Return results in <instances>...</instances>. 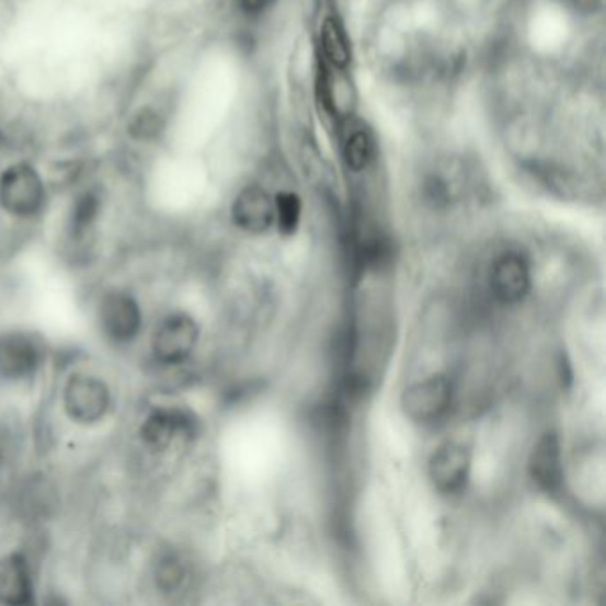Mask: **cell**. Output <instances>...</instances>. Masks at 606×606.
<instances>
[{
  "label": "cell",
  "mask_w": 606,
  "mask_h": 606,
  "mask_svg": "<svg viewBox=\"0 0 606 606\" xmlns=\"http://www.w3.org/2000/svg\"><path fill=\"white\" fill-rule=\"evenodd\" d=\"M47 191L42 174L27 162L5 168L0 174V207L14 217L38 216L45 207Z\"/></svg>",
  "instance_id": "obj_1"
},
{
  "label": "cell",
  "mask_w": 606,
  "mask_h": 606,
  "mask_svg": "<svg viewBox=\"0 0 606 606\" xmlns=\"http://www.w3.org/2000/svg\"><path fill=\"white\" fill-rule=\"evenodd\" d=\"M198 342V322L187 313H171L157 325L151 351L160 365L179 367L193 356Z\"/></svg>",
  "instance_id": "obj_2"
},
{
  "label": "cell",
  "mask_w": 606,
  "mask_h": 606,
  "mask_svg": "<svg viewBox=\"0 0 606 606\" xmlns=\"http://www.w3.org/2000/svg\"><path fill=\"white\" fill-rule=\"evenodd\" d=\"M62 405L68 419L80 425H93L107 413L111 393L107 385L99 377L73 374L62 391Z\"/></svg>",
  "instance_id": "obj_3"
},
{
  "label": "cell",
  "mask_w": 606,
  "mask_h": 606,
  "mask_svg": "<svg viewBox=\"0 0 606 606\" xmlns=\"http://www.w3.org/2000/svg\"><path fill=\"white\" fill-rule=\"evenodd\" d=\"M454 399V388L448 377L442 374L425 377L405 388L400 405L409 420L416 423H433L447 413Z\"/></svg>",
  "instance_id": "obj_4"
},
{
  "label": "cell",
  "mask_w": 606,
  "mask_h": 606,
  "mask_svg": "<svg viewBox=\"0 0 606 606\" xmlns=\"http://www.w3.org/2000/svg\"><path fill=\"white\" fill-rule=\"evenodd\" d=\"M100 331L114 345H127L141 333L142 313L128 291L111 290L99 305Z\"/></svg>",
  "instance_id": "obj_5"
},
{
  "label": "cell",
  "mask_w": 606,
  "mask_h": 606,
  "mask_svg": "<svg viewBox=\"0 0 606 606\" xmlns=\"http://www.w3.org/2000/svg\"><path fill=\"white\" fill-rule=\"evenodd\" d=\"M198 434V419L182 408H157L142 422V443L151 450H168L179 442H191Z\"/></svg>",
  "instance_id": "obj_6"
},
{
  "label": "cell",
  "mask_w": 606,
  "mask_h": 606,
  "mask_svg": "<svg viewBox=\"0 0 606 606\" xmlns=\"http://www.w3.org/2000/svg\"><path fill=\"white\" fill-rule=\"evenodd\" d=\"M42 367V347L24 333L0 334V382L19 385L36 376Z\"/></svg>",
  "instance_id": "obj_7"
},
{
  "label": "cell",
  "mask_w": 606,
  "mask_h": 606,
  "mask_svg": "<svg viewBox=\"0 0 606 606\" xmlns=\"http://www.w3.org/2000/svg\"><path fill=\"white\" fill-rule=\"evenodd\" d=\"M470 473L471 451L461 443H443L428 459V479L439 493H461Z\"/></svg>",
  "instance_id": "obj_8"
},
{
  "label": "cell",
  "mask_w": 606,
  "mask_h": 606,
  "mask_svg": "<svg viewBox=\"0 0 606 606\" xmlns=\"http://www.w3.org/2000/svg\"><path fill=\"white\" fill-rule=\"evenodd\" d=\"M491 290L503 305H517L530 294L531 271L528 260L519 253H503L494 260L491 274Z\"/></svg>",
  "instance_id": "obj_9"
},
{
  "label": "cell",
  "mask_w": 606,
  "mask_h": 606,
  "mask_svg": "<svg viewBox=\"0 0 606 606\" xmlns=\"http://www.w3.org/2000/svg\"><path fill=\"white\" fill-rule=\"evenodd\" d=\"M528 473L537 488L545 493L557 494L564 485V454L559 434L546 433L531 448Z\"/></svg>",
  "instance_id": "obj_10"
},
{
  "label": "cell",
  "mask_w": 606,
  "mask_h": 606,
  "mask_svg": "<svg viewBox=\"0 0 606 606\" xmlns=\"http://www.w3.org/2000/svg\"><path fill=\"white\" fill-rule=\"evenodd\" d=\"M231 219L245 233H265L274 225V198L259 185L244 187L233 199Z\"/></svg>",
  "instance_id": "obj_11"
},
{
  "label": "cell",
  "mask_w": 606,
  "mask_h": 606,
  "mask_svg": "<svg viewBox=\"0 0 606 606\" xmlns=\"http://www.w3.org/2000/svg\"><path fill=\"white\" fill-rule=\"evenodd\" d=\"M33 602V573L24 554L11 553L0 559V603L25 606Z\"/></svg>",
  "instance_id": "obj_12"
},
{
  "label": "cell",
  "mask_w": 606,
  "mask_h": 606,
  "mask_svg": "<svg viewBox=\"0 0 606 606\" xmlns=\"http://www.w3.org/2000/svg\"><path fill=\"white\" fill-rule=\"evenodd\" d=\"M100 210H102V199L99 194L94 191L79 194L71 205L70 217H68V231L71 239H84L99 221Z\"/></svg>",
  "instance_id": "obj_13"
},
{
  "label": "cell",
  "mask_w": 606,
  "mask_h": 606,
  "mask_svg": "<svg viewBox=\"0 0 606 606\" xmlns=\"http://www.w3.org/2000/svg\"><path fill=\"white\" fill-rule=\"evenodd\" d=\"M320 48L331 67L345 68L351 62L347 34L336 19H325L320 27Z\"/></svg>",
  "instance_id": "obj_14"
},
{
  "label": "cell",
  "mask_w": 606,
  "mask_h": 606,
  "mask_svg": "<svg viewBox=\"0 0 606 606\" xmlns=\"http://www.w3.org/2000/svg\"><path fill=\"white\" fill-rule=\"evenodd\" d=\"M342 153L351 170H365L374 156V141L368 130L363 127L351 128L343 139Z\"/></svg>",
  "instance_id": "obj_15"
},
{
  "label": "cell",
  "mask_w": 606,
  "mask_h": 606,
  "mask_svg": "<svg viewBox=\"0 0 606 606\" xmlns=\"http://www.w3.org/2000/svg\"><path fill=\"white\" fill-rule=\"evenodd\" d=\"M302 217V202L296 193H279L274 198V225L285 237L299 230Z\"/></svg>",
  "instance_id": "obj_16"
},
{
  "label": "cell",
  "mask_w": 606,
  "mask_h": 606,
  "mask_svg": "<svg viewBox=\"0 0 606 606\" xmlns=\"http://www.w3.org/2000/svg\"><path fill=\"white\" fill-rule=\"evenodd\" d=\"M127 133L134 141H156L157 137L164 133V118L157 108L141 107L128 119Z\"/></svg>",
  "instance_id": "obj_17"
},
{
  "label": "cell",
  "mask_w": 606,
  "mask_h": 606,
  "mask_svg": "<svg viewBox=\"0 0 606 606\" xmlns=\"http://www.w3.org/2000/svg\"><path fill=\"white\" fill-rule=\"evenodd\" d=\"M182 580H184V568L180 564V560L173 554H165L164 559L160 560L159 568H157L159 587L171 591V588L179 587Z\"/></svg>",
  "instance_id": "obj_18"
},
{
  "label": "cell",
  "mask_w": 606,
  "mask_h": 606,
  "mask_svg": "<svg viewBox=\"0 0 606 606\" xmlns=\"http://www.w3.org/2000/svg\"><path fill=\"white\" fill-rule=\"evenodd\" d=\"M239 10L245 14H260L273 5L274 0H236Z\"/></svg>",
  "instance_id": "obj_19"
}]
</instances>
